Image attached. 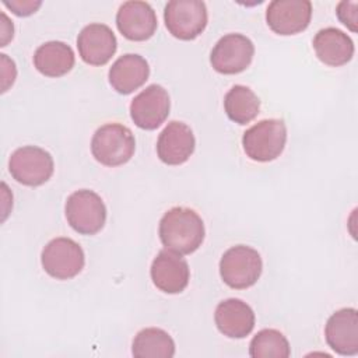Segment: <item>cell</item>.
Listing matches in <instances>:
<instances>
[{
	"mask_svg": "<svg viewBox=\"0 0 358 358\" xmlns=\"http://www.w3.org/2000/svg\"><path fill=\"white\" fill-rule=\"evenodd\" d=\"M159 239L165 249L179 255L196 252L204 241V222L201 217L187 207H172L159 221Z\"/></svg>",
	"mask_w": 358,
	"mask_h": 358,
	"instance_id": "cell-1",
	"label": "cell"
},
{
	"mask_svg": "<svg viewBox=\"0 0 358 358\" xmlns=\"http://www.w3.org/2000/svg\"><path fill=\"white\" fill-rule=\"evenodd\" d=\"M136 150V140L129 127L120 123H106L96 129L91 140L94 158L105 166H119L129 162Z\"/></svg>",
	"mask_w": 358,
	"mask_h": 358,
	"instance_id": "cell-2",
	"label": "cell"
},
{
	"mask_svg": "<svg viewBox=\"0 0 358 358\" xmlns=\"http://www.w3.org/2000/svg\"><path fill=\"white\" fill-rule=\"evenodd\" d=\"M287 143V127L280 119H264L249 127L242 137L245 154L257 162L280 157Z\"/></svg>",
	"mask_w": 358,
	"mask_h": 358,
	"instance_id": "cell-3",
	"label": "cell"
},
{
	"mask_svg": "<svg viewBox=\"0 0 358 358\" xmlns=\"http://www.w3.org/2000/svg\"><path fill=\"white\" fill-rule=\"evenodd\" d=\"M262 270L263 262L259 252L246 245L229 248L220 260V275L234 289H245L255 285Z\"/></svg>",
	"mask_w": 358,
	"mask_h": 358,
	"instance_id": "cell-4",
	"label": "cell"
},
{
	"mask_svg": "<svg viewBox=\"0 0 358 358\" xmlns=\"http://www.w3.org/2000/svg\"><path fill=\"white\" fill-rule=\"evenodd\" d=\"M69 225L81 235H95L106 221V207L99 194L88 189L73 192L64 206Z\"/></svg>",
	"mask_w": 358,
	"mask_h": 358,
	"instance_id": "cell-5",
	"label": "cell"
},
{
	"mask_svg": "<svg viewBox=\"0 0 358 358\" xmlns=\"http://www.w3.org/2000/svg\"><path fill=\"white\" fill-rule=\"evenodd\" d=\"M164 20L172 36L180 41H192L207 27V7L200 0H171L165 6Z\"/></svg>",
	"mask_w": 358,
	"mask_h": 358,
	"instance_id": "cell-6",
	"label": "cell"
},
{
	"mask_svg": "<svg viewBox=\"0 0 358 358\" xmlns=\"http://www.w3.org/2000/svg\"><path fill=\"white\" fill-rule=\"evenodd\" d=\"M8 171L21 185L41 186L53 175L55 162L46 150L36 145H24L11 154Z\"/></svg>",
	"mask_w": 358,
	"mask_h": 358,
	"instance_id": "cell-7",
	"label": "cell"
},
{
	"mask_svg": "<svg viewBox=\"0 0 358 358\" xmlns=\"http://www.w3.org/2000/svg\"><path fill=\"white\" fill-rule=\"evenodd\" d=\"M41 263L50 277L56 280H70L84 268L85 256L76 241L59 236L43 248Z\"/></svg>",
	"mask_w": 358,
	"mask_h": 358,
	"instance_id": "cell-8",
	"label": "cell"
},
{
	"mask_svg": "<svg viewBox=\"0 0 358 358\" xmlns=\"http://www.w3.org/2000/svg\"><path fill=\"white\" fill-rule=\"evenodd\" d=\"M255 55L253 42L242 34H227L214 45L210 63L217 73L238 74L249 67Z\"/></svg>",
	"mask_w": 358,
	"mask_h": 358,
	"instance_id": "cell-9",
	"label": "cell"
},
{
	"mask_svg": "<svg viewBox=\"0 0 358 358\" xmlns=\"http://www.w3.org/2000/svg\"><path fill=\"white\" fill-rule=\"evenodd\" d=\"M171 101L168 91L158 84H151L137 94L130 103V117L144 130H155L168 117Z\"/></svg>",
	"mask_w": 358,
	"mask_h": 358,
	"instance_id": "cell-10",
	"label": "cell"
},
{
	"mask_svg": "<svg viewBox=\"0 0 358 358\" xmlns=\"http://www.w3.org/2000/svg\"><path fill=\"white\" fill-rule=\"evenodd\" d=\"M312 18L309 0H273L266 10L270 29L278 35H295L305 31Z\"/></svg>",
	"mask_w": 358,
	"mask_h": 358,
	"instance_id": "cell-11",
	"label": "cell"
},
{
	"mask_svg": "<svg viewBox=\"0 0 358 358\" xmlns=\"http://www.w3.org/2000/svg\"><path fill=\"white\" fill-rule=\"evenodd\" d=\"M152 284L165 294H180L189 284L190 268L182 255L164 249L151 263Z\"/></svg>",
	"mask_w": 358,
	"mask_h": 358,
	"instance_id": "cell-12",
	"label": "cell"
},
{
	"mask_svg": "<svg viewBox=\"0 0 358 358\" xmlns=\"http://www.w3.org/2000/svg\"><path fill=\"white\" fill-rule=\"evenodd\" d=\"M116 25L119 32L129 41H147L157 31V14L154 8L138 0L124 1L116 13Z\"/></svg>",
	"mask_w": 358,
	"mask_h": 358,
	"instance_id": "cell-13",
	"label": "cell"
},
{
	"mask_svg": "<svg viewBox=\"0 0 358 358\" xmlns=\"http://www.w3.org/2000/svg\"><path fill=\"white\" fill-rule=\"evenodd\" d=\"M77 48L84 63L103 66L115 55L117 41L108 25L92 22L80 31L77 36Z\"/></svg>",
	"mask_w": 358,
	"mask_h": 358,
	"instance_id": "cell-14",
	"label": "cell"
},
{
	"mask_svg": "<svg viewBox=\"0 0 358 358\" xmlns=\"http://www.w3.org/2000/svg\"><path fill=\"white\" fill-rule=\"evenodd\" d=\"M324 338L329 347L340 355L358 354V313L354 308L336 310L326 323Z\"/></svg>",
	"mask_w": 358,
	"mask_h": 358,
	"instance_id": "cell-15",
	"label": "cell"
},
{
	"mask_svg": "<svg viewBox=\"0 0 358 358\" xmlns=\"http://www.w3.org/2000/svg\"><path fill=\"white\" fill-rule=\"evenodd\" d=\"M196 140L192 129L178 120L169 122L157 141L158 158L166 165L185 164L193 154Z\"/></svg>",
	"mask_w": 358,
	"mask_h": 358,
	"instance_id": "cell-16",
	"label": "cell"
},
{
	"mask_svg": "<svg viewBox=\"0 0 358 358\" xmlns=\"http://www.w3.org/2000/svg\"><path fill=\"white\" fill-rule=\"evenodd\" d=\"M214 320L217 329L224 336L229 338H243L249 336L255 327V312L242 299L228 298L217 305Z\"/></svg>",
	"mask_w": 358,
	"mask_h": 358,
	"instance_id": "cell-17",
	"label": "cell"
},
{
	"mask_svg": "<svg viewBox=\"0 0 358 358\" xmlns=\"http://www.w3.org/2000/svg\"><path fill=\"white\" fill-rule=\"evenodd\" d=\"M150 76V66L147 60L136 53H126L120 56L109 69V84L112 88L123 95L138 90Z\"/></svg>",
	"mask_w": 358,
	"mask_h": 358,
	"instance_id": "cell-18",
	"label": "cell"
},
{
	"mask_svg": "<svg viewBox=\"0 0 358 358\" xmlns=\"http://www.w3.org/2000/svg\"><path fill=\"white\" fill-rule=\"evenodd\" d=\"M313 49L317 59L331 67L347 64L354 56V42L341 29L327 27L313 38Z\"/></svg>",
	"mask_w": 358,
	"mask_h": 358,
	"instance_id": "cell-19",
	"label": "cell"
},
{
	"mask_svg": "<svg viewBox=\"0 0 358 358\" xmlns=\"http://www.w3.org/2000/svg\"><path fill=\"white\" fill-rule=\"evenodd\" d=\"M73 49L62 41H49L38 46L34 53L35 69L46 77H62L74 67Z\"/></svg>",
	"mask_w": 358,
	"mask_h": 358,
	"instance_id": "cell-20",
	"label": "cell"
},
{
	"mask_svg": "<svg viewBox=\"0 0 358 358\" xmlns=\"http://www.w3.org/2000/svg\"><path fill=\"white\" fill-rule=\"evenodd\" d=\"M131 354L136 358H172L175 355V341L165 330L147 327L136 334Z\"/></svg>",
	"mask_w": 358,
	"mask_h": 358,
	"instance_id": "cell-21",
	"label": "cell"
},
{
	"mask_svg": "<svg viewBox=\"0 0 358 358\" xmlns=\"http://www.w3.org/2000/svg\"><path fill=\"white\" fill-rule=\"evenodd\" d=\"M224 109L229 120L248 124L259 115L260 99L249 87L238 84L225 94Z\"/></svg>",
	"mask_w": 358,
	"mask_h": 358,
	"instance_id": "cell-22",
	"label": "cell"
},
{
	"mask_svg": "<svg viewBox=\"0 0 358 358\" xmlns=\"http://www.w3.org/2000/svg\"><path fill=\"white\" fill-rule=\"evenodd\" d=\"M253 358H288L291 348L287 337L275 329H263L256 333L249 345Z\"/></svg>",
	"mask_w": 358,
	"mask_h": 358,
	"instance_id": "cell-23",
	"label": "cell"
},
{
	"mask_svg": "<svg viewBox=\"0 0 358 358\" xmlns=\"http://www.w3.org/2000/svg\"><path fill=\"white\" fill-rule=\"evenodd\" d=\"M358 1H340L336 8V14L338 20L352 32H357L358 29Z\"/></svg>",
	"mask_w": 358,
	"mask_h": 358,
	"instance_id": "cell-24",
	"label": "cell"
},
{
	"mask_svg": "<svg viewBox=\"0 0 358 358\" xmlns=\"http://www.w3.org/2000/svg\"><path fill=\"white\" fill-rule=\"evenodd\" d=\"M7 8H10L15 15L18 17H27L34 14L41 6L42 1H32V0H11V1H4L3 3Z\"/></svg>",
	"mask_w": 358,
	"mask_h": 358,
	"instance_id": "cell-25",
	"label": "cell"
},
{
	"mask_svg": "<svg viewBox=\"0 0 358 358\" xmlns=\"http://www.w3.org/2000/svg\"><path fill=\"white\" fill-rule=\"evenodd\" d=\"M1 56V78H3V85L1 91L6 92L10 85H13L15 76H17V69L13 60L7 57V55H0Z\"/></svg>",
	"mask_w": 358,
	"mask_h": 358,
	"instance_id": "cell-26",
	"label": "cell"
},
{
	"mask_svg": "<svg viewBox=\"0 0 358 358\" xmlns=\"http://www.w3.org/2000/svg\"><path fill=\"white\" fill-rule=\"evenodd\" d=\"M1 46H6V43L13 39V32H14V27L13 22H10V20L7 18V15L4 13H1Z\"/></svg>",
	"mask_w": 358,
	"mask_h": 358,
	"instance_id": "cell-27",
	"label": "cell"
}]
</instances>
